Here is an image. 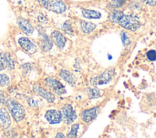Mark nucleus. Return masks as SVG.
Returning a JSON list of instances; mask_svg holds the SVG:
<instances>
[{
  "label": "nucleus",
  "instance_id": "nucleus-1",
  "mask_svg": "<svg viewBox=\"0 0 156 138\" xmlns=\"http://www.w3.org/2000/svg\"><path fill=\"white\" fill-rule=\"evenodd\" d=\"M14 40L21 49L29 54L35 53L39 48L38 44L32 38L26 35L21 30L15 33Z\"/></svg>",
  "mask_w": 156,
  "mask_h": 138
},
{
  "label": "nucleus",
  "instance_id": "nucleus-2",
  "mask_svg": "<svg viewBox=\"0 0 156 138\" xmlns=\"http://www.w3.org/2000/svg\"><path fill=\"white\" fill-rule=\"evenodd\" d=\"M5 106L11 116L16 122H21L24 119L26 116V109L20 102L13 98H9Z\"/></svg>",
  "mask_w": 156,
  "mask_h": 138
},
{
  "label": "nucleus",
  "instance_id": "nucleus-3",
  "mask_svg": "<svg viewBox=\"0 0 156 138\" xmlns=\"http://www.w3.org/2000/svg\"><path fill=\"white\" fill-rule=\"evenodd\" d=\"M16 22L19 29L21 32L32 38H37L38 37V32L29 21L25 18L19 17L17 18Z\"/></svg>",
  "mask_w": 156,
  "mask_h": 138
},
{
  "label": "nucleus",
  "instance_id": "nucleus-4",
  "mask_svg": "<svg viewBox=\"0 0 156 138\" xmlns=\"http://www.w3.org/2000/svg\"><path fill=\"white\" fill-rule=\"evenodd\" d=\"M119 24L124 29L133 32L136 30L141 26V23L138 19L132 15H124Z\"/></svg>",
  "mask_w": 156,
  "mask_h": 138
},
{
  "label": "nucleus",
  "instance_id": "nucleus-5",
  "mask_svg": "<svg viewBox=\"0 0 156 138\" xmlns=\"http://www.w3.org/2000/svg\"><path fill=\"white\" fill-rule=\"evenodd\" d=\"M115 73V70L113 67H110L105 70L103 73L96 77L92 78L90 80V83L93 86L102 85L107 84L112 81Z\"/></svg>",
  "mask_w": 156,
  "mask_h": 138
},
{
  "label": "nucleus",
  "instance_id": "nucleus-6",
  "mask_svg": "<svg viewBox=\"0 0 156 138\" xmlns=\"http://www.w3.org/2000/svg\"><path fill=\"white\" fill-rule=\"evenodd\" d=\"M60 111L61 113L62 121L68 125L73 123L77 119L76 112L74 110L71 105H64L60 109Z\"/></svg>",
  "mask_w": 156,
  "mask_h": 138
},
{
  "label": "nucleus",
  "instance_id": "nucleus-7",
  "mask_svg": "<svg viewBox=\"0 0 156 138\" xmlns=\"http://www.w3.org/2000/svg\"><path fill=\"white\" fill-rule=\"evenodd\" d=\"M44 81L46 86L55 94L61 95L66 92L65 87L59 81L50 77H47L44 78Z\"/></svg>",
  "mask_w": 156,
  "mask_h": 138
},
{
  "label": "nucleus",
  "instance_id": "nucleus-8",
  "mask_svg": "<svg viewBox=\"0 0 156 138\" xmlns=\"http://www.w3.org/2000/svg\"><path fill=\"white\" fill-rule=\"evenodd\" d=\"M12 122V117L9 110L4 106H0V128L8 129Z\"/></svg>",
  "mask_w": 156,
  "mask_h": 138
},
{
  "label": "nucleus",
  "instance_id": "nucleus-9",
  "mask_svg": "<svg viewBox=\"0 0 156 138\" xmlns=\"http://www.w3.org/2000/svg\"><path fill=\"white\" fill-rule=\"evenodd\" d=\"M32 89L34 92H35L38 95L41 97L49 103H54L56 99L54 93L48 91L40 85H34L32 86Z\"/></svg>",
  "mask_w": 156,
  "mask_h": 138
},
{
  "label": "nucleus",
  "instance_id": "nucleus-10",
  "mask_svg": "<svg viewBox=\"0 0 156 138\" xmlns=\"http://www.w3.org/2000/svg\"><path fill=\"white\" fill-rule=\"evenodd\" d=\"M50 36L53 43L60 50H62L65 48L67 40L65 36L60 32L58 30H53L51 33Z\"/></svg>",
  "mask_w": 156,
  "mask_h": 138
},
{
  "label": "nucleus",
  "instance_id": "nucleus-11",
  "mask_svg": "<svg viewBox=\"0 0 156 138\" xmlns=\"http://www.w3.org/2000/svg\"><path fill=\"white\" fill-rule=\"evenodd\" d=\"M15 67V62L9 54L0 52V71L7 69H13Z\"/></svg>",
  "mask_w": 156,
  "mask_h": 138
},
{
  "label": "nucleus",
  "instance_id": "nucleus-12",
  "mask_svg": "<svg viewBox=\"0 0 156 138\" xmlns=\"http://www.w3.org/2000/svg\"><path fill=\"white\" fill-rule=\"evenodd\" d=\"M44 118L51 125L58 124L62 121L60 111L55 109L47 110L44 114Z\"/></svg>",
  "mask_w": 156,
  "mask_h": 138
},
{
  "label": "nucleus",
  "instance_id": "nucleus-13",
  "mask_svg": "<svg viewBox=\"0 0 156 138\" xmlns=\"http://www.w3.org/2000/svg\"><path fill=\"white\" fill-rule=\"evenodd\" d=\"M48 9L54 13L61 14L66 10L67 7L65 2L62 0H50Z\"/></svg>",
  "mask_w": 156,
  "mask_h": 138
},
{
  "label": "nucleus",
  "instance_id": "nucleus-14",
  "mask_svg": "<svg viewBox=\"0 0 156 138\" xmlns=\"http://www.w3.org/2000/svg\"><path fill=\"white\" fill-rule=\"evenodd\" d=\"M98 108L99 107L96 106L83 111L80 114L81 120L85 123H89L95 119L98 116Z\"/></svg>",
  "mask_w": 156,
  "mask_h": 138
},
{
  "label": "nucleus",
  "instance_id": "nucleus-15",
  "mask_svg": "<svg viewBox=\"0 0 156 138\" xmlns=\"http://www.w3.org/2000/svg\"><path fill=\"white\" fill-rule=\"evenodd\" d=\"M53 42L51 38L46 35H43L41 39V46L44 52H49L53 46Z\"/></svg>",
  "mask_w": 156,
  "mask_h": 138
},
{
  "label": "nucleus",
  "instance_id": "nucleus-16",
  "mask_svg": "<svg viewBox=\"0 0 156 138\" xmlns=\"http://www.w3.org/2000/svg\"><path fill=\"white\" fill-rule=\"evenodd\" d=\"M59 75L63 80L66 81L69 85L73 86L75 83L74 76L69 71L66 69H62L60 72Z\"/></svg>",
  "mask_w": 156,
  "mask_h": 138
},
{
  "label": "nucleus",
  "instance_id": "nucleus-17",
  "mask_svg": "<svg viewBox=\"0 0 156 138\" xmlns=\"http://www.w3.org/2000/svg\"><path fill=\"white\" fill-rule=\"evenodd\" d=\"M82 13L85 18L87 19H99L101 17L100 12L86 9H82Z\"/></svg>",
  "mask_w": 156,
  "mask_h": 138
},
{
  "label": "nucleus",
  "instance_id": "nucleus-18",
  "mask_svg": "<svg viewBox=\"0 0 156 138\" xmlns=\"http://www.w3.org/2000/svg\"><path fill=\"white\" fill-rule=\"evenodd\" d=\"M96 24L91 22H87L85 21H82L80 22L81 30L84 33H91L96 28Z\"/></svg>",
  "mask_w": 156,
  "mask_h": 138
},
{
  "label": "nucleus",
  "instance_id": "nucleus-19",
  "mask_svg": "<svg viewBox=\"0 0 156 138\" xmlns=\"http://www.w3.org/2000/svg\"><path fill=\"white\" fill-rule=\"evenodd\" d=\"M124 14L122 12L119 10H114L109 15V19L113 23H119V21L122 18Z\"/></svg>",
  "mask_w": 156,
  "mask_h": 138
},
{
  "label": "nucleus",
  "instance_id": "nucleus-20",
  "mask_svg": "<svg viewBox=\"0 0 156 138\" xmlns=\"http://www.w3.org/2000/svg\"><path fill=\"white\" fill-rule=\"evenodd\" d=\"M11 81L10 77L7 73L0 71V87L5 88L9 86Z\"/></svg>",
  "mask_w": 156,
  "mask_h": 138
},
{
  "label": "nucleus",
  "instance_id": "nucleus-21",
  "mask_svg": "<svg viewBox=\"0 0 156 138\" xmlns=\"http://www.w3.org/2000/svg\"><path fill=\"white\" fill-rule=\"evenodd\" d=\"M79 128V124H73L71 125V128L70 132L66 136V137H76L78 133V129Z\"/></svg>",
  "mask_w": 156,
  "mask_h": 138
},
{
  "label": "nucleus",
  "instance_id": "nucleus-22",
  "mask_svg": "<svg viewBox=\"0 0 156 138\" xmlns=\"http://www.w3.org/2000/svg\"><path fill=\"white\" fill-rule=\"evenodd\" d=\"M87 90H88V91H87V93L88 94V96L90 98H98V97H100V95H101V93H100L99 91L95 88L88 89Z\"/></svg>",
  "mask_w": 156,
  "mask_h": 138
},
{
  "label": "nucleus",
  "instance_id": "nucleus-23",
  "mask_svg": "<svg viewBox=\"0 0 156 138\" xmlns=\"http://www.w3.org/2000/svg\"><path fill=\"white\" fill-rule=\"evenodd\" d=\"M6 93L1 89H0V106H4L6 105L8 100Z\"/></svg>",
  "mask_w": 156,
  "mask_h": 138
},
{
  "label": "nucleus",
  "instance_id": "nucleus-24",
  "mask_svg": "<svg viewBox=\"0 0 156 138\" xmlns=\"http://www.w3.org/2000/svg\"><path fill=\"white\" fill-rule=\"evenodd\" d=\"M146 57L151 61L156 60V51L155 50H150L146 52Z\"/></svg>",
  "mask_w": 156,
  "mask_h": 138
},
{
  "label": "nucleus",
  "instance_id": "nucleus-25",
  "mask_svg": "<svg viewBox=\"0 0 156 138\" xmlns=\"http://www.w3.org/2000/svg\"><path fill=\"white\" fill-rule=\"evenodd\" d=\"M62 29L65 32V33H67L68 35H71V33H73V29H72L71 25L69 24H68V22H65L62 25Z\"/></svg>",
  "mask_w": 156,
  "mask_h": 138
},
{
  "label": "nucleus",
  "instance_id": "nucleus-26",
  "mask_svg": "<svg viewBox=\"0 0 156 138\" xmlns=\"http://www.w3.org/2000/svg\"><path fill=\"white\" fill-rule=\"evenodd\" d=\"M121 40L122 41V43H123L124 45L127 46V45H129L130 44L129 38L127 36L125 32H122V33H121Z\"/></svg>",
  "mask_w": 156,
  "mask_h": 138
},
{
  "label": "nucleus",
  "instance_id": "nucleus-27",
  "mask_svg": "<svg viewBox=\"0 0 156 138\" xmlns=\"http://www.w3.org/2000/svg\"><path fill=\"white\" fill-rule=\"evenodd\" d=\"M125 3V0H115L112 3V6L114 7H118L122 6Z\"/></svg>",
  "mask_w": 156,
  "mask_h": 138
},
{
  "label": "nucleus",
  "instance_id": "nucleus-28",
  "mask_svg": "<svg viewBox=\"0 0 156 138\" xmlns=\"http://www.w3.org/2000/svg\"><path fill=\"white\" fill-rule=\"evenodd\" d=\"M49 2H50V0H39L38 3L41 7L48 9V6Z\"/></svg>",
  "mask_w": 156,
  "mask_h": 138
},
{
  "label": "nucleus",
  "instance_id": "nucleus-29",
  "mask_svg": "<svg viewBox=\"0 0 156 138\" xmlns=\"http://www.w3.org/2000/svg\"><path fill=\"white\" fill-rule=\"evenodd\" d=\"M143 3L155 6L156 5V0H140Z\"/></svg>",
  "mask_w": 156,
  "mask_h": 138
},
{
  "label": "nucleus",
  "instance_id": "nucleus-30",
  "mask_svg": "<svg viewBox=\"0 0 156 138\" xmlns=\"http://www.w3.org/2000/svg\"><path fill=\"white\" fill-rule=\"evenodd\" d=\"M55 137H65V136L62 133H57Z\"/></svg>",
  "mask_w": 156,
  "mask_h": 138
},
{
  "label": "nucleus",
  "instance_id": "nucleus-31",
  "mask_svg": "<svg viewBox=\"0 0 156 138\" xmlns=\"http://www.w3.org/2000/svg\"><path fill=\"white\" fill-rule=\"evenodd\" d=\"M35 1H37V2H38V1H39V0H35Z\"/></svg>",
  "mask_w": 156,
  "mask_h": 138
}]
</instances>
